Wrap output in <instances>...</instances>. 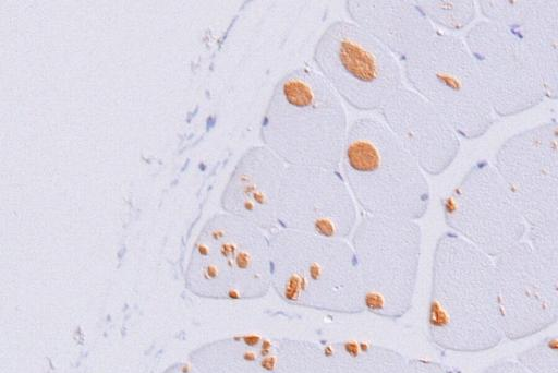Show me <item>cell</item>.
Wrapping results in <instances>:
<instances>
[{"instance_id": "1", "label": "cell", "mask_w": 558, "mask_h": 373, "mask_svg": "<svg viewBox=\"0 0 558 373\" xmlns=\"http://www.w3.org/2000/svg\"><path fill=\"white\" fill-rule=\"evenodd\" d=\"M426 328L436 347L457 353L488 351L506 339L494 258L449 230L433 252Z\"/></svg>"}, {"instance_id": "2", "label": "cell", "mask_w": 558, "mask_h": 373, "mask_svg": "<svg viewBox=\"0 0 558 373\" xmlns=\"http://www.w3.org/2000/svg\"><path fill=\"white\" fill-rule=\"evenodd\" d=\"M349 125L341 98L314 68L303 65L275 84L258 135L287 166L339 169Z\"/></svg>"}, {"instance_id": "3", "label": "cell", "mask_w": 558, "mask_h": 373, "mask_svg": "<svg viewBox=\"0 0 558 373\" xmlns=\"http://www.w3.org/2000/svg\"><path fill=\"white\" fill-rule=\"evenodd\" d=\"M339 170L363 215L418 221L429 207L427 175L379 119L350 123Z\"/></svg>"}, {"instance_id": "4", "label": "cell", "mask_w": 558, "mask_h": 373, "mask_svg": "<svg viewBox=\"0 0 558 373\" xmlns=\"http://www.w3.org/2000/svg\"><path fill=\"white\" fill-rule=\"evenodd\" d=\"M271 290L292 306L335 314L365 311L349 240L277 229L269 234Z\"/></svg>"}, {"instance_id": "5", "label": "cell", "mask_w": 558, "mask_h": 373, "mask_svg": "<svg viewBox=\"0 0 558 373\" xmlns=\"http://www.w3.org/2000/svg\"><path fill=\"white\" fill-rule=\"evenodd\" d=\"M184 285L207 300L264 298L271 290L269 234L228 213L214 214L193 243Z\"/></svg>"}, {"instance_id": "6", "label": "cell", "mask_w": 558, "mask_h": 373, "mask_svg": "<svg viewBox=\"0 0 558 373\" xmlns=\"http://www.w3.org/2000/svg\"><path fill=\"white\" fill-rule=\"evenodd\" d=\"M365 311L399 320L412 308L422 252L416 220L361 215L349 239Z\"/></svg>"}, {"instance_id": "7", "label": "cell", "mask_w": 558, "mask_h": 373, "mask_svg": "<svg viewBox=\"0 0 558 373\" xmlns=\"http://www.w3.org/2000/svg\"><path fill=\"white\" fill-rule=\"evenodd\" d=\"M404 81L430 103L460 137L475 140L493 127L496 115L463 39L437 31L401 64Z\"/></svg>"}, {"instance_id": "8", "label": "cell", "mask_w": 558, "mask_h": 373, "mask_svg": "<svg viewBox=\"0 0 558 373\" xmlns=\"http://www.w3.org/2000/svg\"><path fill=\"white\" fill-rule=\"evenodd\" d=\"M312 60L341 100L359 111H378L405 85L401 63L351 20H336L323 31Z\"/></svg>"}, {"instance_id": "9", "label": "cell", "mask_w": 558, "mask_h": 373, "mask_svg": "<svg viewBox=\"0 0 558 373\" xmlns=\"http://www.w3.org/2000/svg\"><path fill=\"white\" fill-rule=\"evenodd\" d=\"M449 231L495 258L526 238L529 226L494 164L474 163L442 197Z\"/></svg>"}, {"instance_id": "10", "label": "cell", "mask_w": 558, "mask_h": 373, "mask_svg": "<svg viewBox=\"0 0 558 373\" xmlns=\"http://www.w3.org/2000/svg\"><path fill=\"white\" fill-rule=\"evenodd\" d=\"M494 166L529 228L558 221V121L536 124L502 142Z\"/></svg>"}, {"instance_id": "11", "label": "cell", "mask_w": 558, "mask_h": 373, "mask_svg": "<svg viewBox=\"0 0 558 373\" xmlns=\"http://www.w3.org/2000/svg\"><path fill=\"white\" fill-rule=\"evenodd\" d=\"M359 218L357 205L338 168L286 167L278 229L349 240Z\"/></svg>"}, {"instance_id": "12", "label": "cell", "mask_w": 558, "mask_h": 373, "mask_svg": "<svg viewBox=\"0 0 558 373\" xmlns=\"http://www.w3.org/2000/svg\"><path fill=\"white\" fill-rule=\"evenodd\" d=\"M463 40L496 117L525 112L547 99L536 68L507 28L484 19L468 28Z\"/></svg>"}, {"instance_id": "13", "label": "cell", "mask_w": 558, "mask_h": 373, "mask_svg": "<svg viewBox=\"0 0 558 373\" xmlns=\"http://www.w3.org/2000/svg\"><path fill=\"white\" fill-rule=\"evenodd\" d=\"M505 338L520 340L558 321V310L538 261L526 240L494 258Z\"/></svg>"}, {"instance_id": "14", "label": "cell", "mask_w": 558, "mask_h": 373, "mask_svg": "<svg viewBox=\"0 0 558 373\" xmlns=\"http://www.w3.org/2000/svg\"><path fill=\"white\" fill-rule=\"evenodd\" d=\"M381 121L427 176L444 173L460 151V136L447 119L408 85L378 110Z\"/></svg>"}, {"instance_id": "15", "label": "cell", "mask_w": 558, "mask_h": 373, "mask_svg": "<svg viewBox=\"0 0 558 373\" xmlns=\"http://www.w3.org/2000/svg\"><path fill=\"white\" fill-rule=\"evenodd\" d=\"M477 8L521 43L547 98L558 99V0H488L477 1Z\"/></svg>"}, {"instance_id": "16", "label": "cell", "mask_w": 558, "mask_h": 373, "mask_svg": "<svg viewBox=\"0 0 558 373\" xmlns=\"http://www.w3.org/2000/svg\"><path fill=\"white\" fill-rule=\"evenodd\" d=\"M287 165L263 144L244 151L220 196L222 212L260 228L278 229L277 209Z\"/></svg>"}, {"instance_id": "17", "label": "cell", "mask_w": 558, "mask_h": 373, "mask_svg": "<svg viewBox=\"0 0 558 373\" xmlns=\"http://www.w3.org/2000/svg\"><path fill=\"white\" fill-rule=\"evenodd\" d=\"M349 20L379 41L402 64L438 31L415 0H348Z\"/></svg>"}, {"instance_id": "18", "label": "cell", "mask_w": 558, "mask_h": 373, "mask_svg": "<svg viewBox=\"0 0 558 373\" xmlns=\"http://www.w3.org/2000/svg\"><path fill=\"white\" fill-rule=\"evenodd\" d=\"M198 373H276L277 338L242 334L205 342L189 353Z\"/></svg>"}, {"instance_id": "19", "label": "cell", "mask_w": 558, "mask_h": 373, "mask_svg": "<svg viewBox=\"0 0 558 373\" xmlns=\"http://www.w3.org/2000/svg\"><path fill=\"white\" fill-rule=\"evenodd\" d=\"M323 344L331 373H403L409 359L395 349L368 341Z\"/></svg>"}, {"instance_id": "20", "label": "cell", "mask_w": 558, "mask_h": 373, "mask_svg": "<svg viewBox=\"0 0 558 373\" xmlns=\"http://www.w3.org/2000/svg\"><path fill=\"white\" fill-rule=\"evenodd\" d=\"M276 373H331L324 344L277 338Z\"/></svg>"}, {"instance_id": "21", "label": "cell", "mask_w": 558, "mask_h": 373, "mask_svg": "<svg viewBox=\"0 0 558 373\" xmlns=\"http://www.w3.org/2000/svg\"><path fill=\"white\" fill-rule=\"evenodd\" d=\"M426 19L438 29L453 34L473 25L478 8L472 0H415Z\"/></svg>"}, {"instance_id": "22", "label": "cell", "mask_w": 558, "mask_h": 373, "mask_svg": "<svg viewBox=\"0 0 558 373\" xmlns=\"http://www.w3.org/2000/svg\"><path fill=\"white\" fill-rule=\"evenodd\" d=\"M525 240L538 261L558 310V221L529 228Z\"/></svg>"}, {"instance_id": "23", "label": "cell", "mask_w": 558, "mask_h": 373, "mask_svg": "<svg viewBox=\"0 0 558 373\" xmlns=\"http://www.w3.org/2000/svg\"><path fill=\"white\" fill-rule=\"evenodd\" d=\"M515 359L531 373H558V333L526 347Z\"/></svg>"}, {"instance_id": "24", "label": "cell", "mask_w": 558, "mask_h": 373, "mask_svg": "<svg viewBox=\"0 0 558 373\" xmlns=\"http://www.w3.org/2000/svg\"><path fill=\"white\" fill-rule=\"evenodd\" d=\"M403 373H457L452 368L438 361L409 358Z\"/></svg>"}, {"instance_id": "25", "label": "cell", "mask_w": 558, "mask_h": 373, "mask_svg": "<svg viewBox=\"0 0 558 373\" xmlns=\"http://www.w3.org/2000/svg\"><path fill=\"white\" fill-rule=\"evenodd\" d=\"M480 373H531L517 359H499L484 368Z\"/></svg>"}, {"instance_id": "26", "label": "cell", "mask_w": 558, "mask_h": 373, "mask_svg": "<svg viewBox=\"0 0 558 373\" xmlns=\"http://www.w3.org/2000/svg\"><path fill=\"white\" fill-rule=\"evenodd\" d=\"M161 373H198V371L187 361L172 363Z\"/></svg>"}]
</instances>
